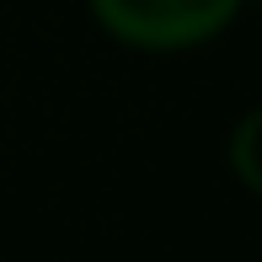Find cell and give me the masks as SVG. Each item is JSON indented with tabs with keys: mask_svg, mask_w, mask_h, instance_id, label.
Masks as SVG:
<instances>
[{
	"mask_svg": "<svg viewBox=\"0 0 262 262\" xmlns=\"http://www.w3.org/2000/svg\"><path fill=\"white\" fill-rule=\"evenodd\" d=\"M91 21L134 54H193L225 38L246 0H86Z\"/></svg>",
	"mask_w": 262,
	"mask_h": 262,
	"instance_id": "cell-1",
	"label": "cell"
},
{
	"mask_svg": "<svg viewBox=\"0 0 262 262\" xmlns=\"http://www.w3.org/2000/svg\"><path fill=\"white\" fill-rule=\"evenodd\" d=\"M257 139H262V113L252 107V113L235 118L230 128V150H225V161H230L235 182L246 187V193H262V161H257Z\"/></svg>",
	"mask_w": 262,
	"mask_h": 262,
	"instance_id": "cell-2",
	"label": "cell"
}]
</instances>
